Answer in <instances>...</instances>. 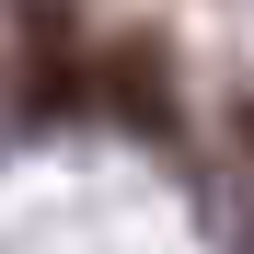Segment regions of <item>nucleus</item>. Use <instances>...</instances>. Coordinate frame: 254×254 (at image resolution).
I'll return each mask as SVG.
<instances>
[{
    "label": "nucleus",
    "mask_w": 254,
    "mask_h": 254,
    "mask_svg": "<svg viewBox=\"0 0 254 254\" xmlns=\"http://www.w3.org/2000/svg\"><path fill=\"white\" fill-rule=\"evenodd\" d=\"M93 93H104V104H127V127H150V139L174 127V69H162L150 35H116V47L93 58Z\"/></svg>",
    "instance_id": "nucleus-1"
},
{
    "label": "nucleus",
    "mask_w": 254,
    "mask_h": 254,
    "mask_svg": "<svg viewBox=\"0 0 254 254\" xmlns=\"http://www.w3.org/2000/svg\"><path fill=\"white\" fill-rule=\"evenodd\" d=\"M231 139H243V162H254V104H231Z\"/></svg>",
    "instance_id": "nucleus-2"
}]
</instances>
